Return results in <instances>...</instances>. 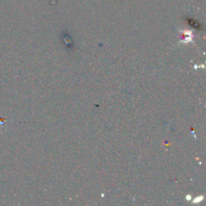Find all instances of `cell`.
Instances as JSON below:
<instances>
[{
  "label": "cell",
  "mask_w": 206,
  "mask_h": 206,
  "mask_svg": "<svg viewBox=\"0 0 206 206\" xmlns=\"http://www.w3.org/2000/svg\"><path fill=\"white\" fill-rule=\"evenodd\" d=\"M203 199L202 196H198V197H196L195 200H193V202L194 203H197V202H200V201H201Z\"/></svg>",
  "instance_id": "6da1fadb"
}]
</instances>
